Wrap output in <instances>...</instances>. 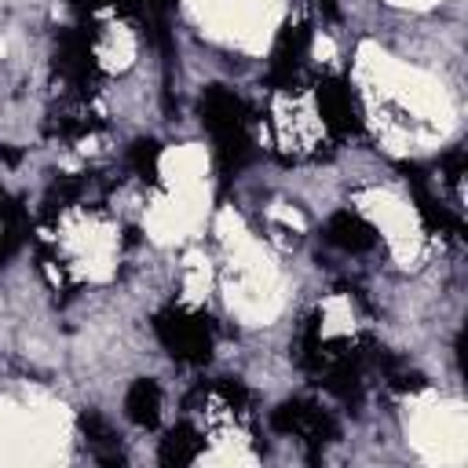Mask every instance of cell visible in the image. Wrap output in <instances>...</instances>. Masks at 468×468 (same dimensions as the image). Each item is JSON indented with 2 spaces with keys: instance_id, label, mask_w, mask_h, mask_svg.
I'll use <instances>...</instances> for the list:
<instances>
[{
  "instance_id": "4",
  "label": "cell",
  "mask_w": 468,
  "mask_h": 468,
  "mask_svg": "<svg viewBox=\"0 0 468 468\" xmlns=\"http://www.w3.org/2000/svg\"><path fill=\"white\" fill-rule=\"evenodd\" d=\"M314 102H318V113H322L325 128L336 139H351V135L362 132V110H358L355 91L347 88L344 77H322L314 84Z\"/></svg>"
},
{
  "instance_id": "15",
  "label": "cell",
  "mask_w": 468,
  "mask_h": 468,
  "mask_svg": "<svg viewBox=\"0 0 468 468\" xmlns=\"http://www.w3.org/2000/svg\"><path fill=\"white\" fill-rule=\"evenodd\" d=\"M22 241H26V234H22V230H15L11 223H4V219H0V267H4V263L15 256V249H18Z\"/></svg>"
},
{
  "instance_id": "6",
  "label": "cell",
  "mask_w": 468,
  "mask_h": 468,
  "mask_svg": "<svg viewBox=\"0 0 468 468\" xmlns=\"http://www.w3.org/2000/svg\"><path fill=\"white\" fill-rule=\"evenodd\" d=\"M197 117H201V124L208 128L212 139L249 128V106H245V99L234 95L227 84H208V88L201 91V99H197Z\"/></svg>"
},
{
  "instance_id": "11",
  "label": "cell",
  "mask_w": 468,
  "mask_h": 468,
  "mask_svg": "<svg viewBox=\"0 0 468 468\" xmlns=\"http://www.w3.org/2000/svg\"><path fill=\"white\" fill-rule=\"evenodd\" d=\"M201 446H205L201 431H197L190 420H179V424H176V428H168V435L161 439V450H157V457H161V464H168V468H179V464H190V461H197Z\"/></svg>"
},
{
  "instance_id": "9",
  "label": "cell",
  "mask_w": 468,
  "mask_h": 468,
  "mask_svg": "<svg viewBox=\"0 0 468 468\" xmlns=\"http://www.w3.org/2000/svg\"><path fill=\"white\" fill-rule=\"evenodd\" d=\"M77 428H80L84 442L91 446L95 461H102V464H124V453H121V435H117V428H113V424H110V420H106L99 410H80Z\"/></svg>"
},
{
  "instance_id": "14",
  "label": "cell",
  "mask_w": 468,
  "mask_h": 468,
  "mask_svg": "<svg viewBox=\"0 0 468 468\" xmlns=\"http://www.w3.org/2000/svg\"><path fill=\"white\" fill-rule=\"evenodd\" d=\"M212 391H216L230 410H241V413H245V410L252 406V391H249L241 380H234V377H219V380L212 384Z\"/></svg>"
},
{
  "instance_id": "16",
  "label": "cell",
  "mask_w": 468,
  "mask_h": 468,
  "mask_svg": "<svg viewBox=\"0 0 468 468\" xmlns=\"http://www.w3.org/2000/svg\"><path fill=\"white\" fill-rule=\"evenodd\" d=\"M439 168L446 172V179H450L453 186H461V176H464V150L457 146V150L442 154V157H439Z\"/></svg>"
},
{
  "instance_id": "17",
  "label": "cell",
  "mask_w": 468,
  "mask_h": 468,
  "mask_svg": "<svg viewBox=\"0 0 468 468\" xmlns=\"http://www.w3.org/2000/svg\"><path fill=\"white\" fill-rule=\"evenodd\" d=\"M0 161L15 165V161H18V150H11V146H0Z\"/></svg>"
},
{
  "instance_id": "8",
  "label": "cell",
  "mask_w": 468,
  "mask_h": 468,
  "mask_svg": "<svg viewBox=\"0 0 468 468\" xmlns=\"http://www.w3.org/2000/svg\"><path fill=\"white\" fill-rule=\"evenodd\" d=\"M325 241L333 245V249H340V252H369L373 245H377V230H373V223H366L358 212H351V208H340V212H333L329 219H325Z\"/></svg>"
},
{
  "instance_id": "7",
  "label": "cell",
  "mask_w": 468,
  "mask_h": 468,
  "mask_svg": "<svg viewBox=\"0 0 468 468\" xmlns=\"http://www.w3.org/2000/svg\"><path fill=\"white\" fill-rule=\"evenodd\" d=\"M399 168H402V176H406V183H410V190H413V201H417V212H420L424 227L435 230V234H446V238H464L461 216H453V212H450L442 201H435V194L428 190L424 168H420V165H399Z\"/></svg>"
},
{
  "instance_id": "5",
  "label": "cell",
  "mask_w": 468,
  "mask_h": 468,
  "mask_svg": "<svg viewBox=\"0 0 468 468\" xmlns=\"http://www.w3.org/2000/svg\"><path fill=\"white\" fill-rule=\"evenodd\" d=\"M311 48V26L307 22H285L274 48H271V62H267V84L278 91H289L296 84V73L307 58Z\"/></svg>"
},
{
  "instance_id": "2",
  "label": "cell",
  "mask_w": 468,
  "mask_h": 468,
  "mask_svg": "<svg viewBox=\"0 0 468 468\" xmlns=\"http://www.w3.org/2000/svg\"><path fill=\"white\" fill-rule=\"evenodd\" d=\"M55 69L77 88L80 99L99 88L102 69L95 62V33L88 26H66L55 33Z\"/></svg>"
},
{
  "instance_id": "13",
  "label": "cell",
  "mask_w": 468,
  "mask_h": 468,
  "mask_svg": "<svg viewBox=\"0 0 468 468\" xmlns=\"http://www.w3.org/2000/svg\"><path fill=\"white\" fill-rule=\"evenodd\" d=\"M157 161H161V143L157 139H135L128 146V168L143 183H157Z\"/></svg>"
},
{
  "instance_id": "12",
  "label": "cell",
  "mask_w": 468,
  "mask_h": 468,
  "mask_svg": "<svg viewBox=\"0 0 468 468\" xmlns=\"http://www.w3.org/2000/svg\"><path fill=\"white\" fill-rule=\"evenodd\" d=\"M84 190H88V176H73V172L55 176L48 183V190H44V219H55L58 212H66L69 205H77L84 197Z\"/></svg>"
},
{
  "instance_id": "1",
  "label": "cell",
  "mask_w": 468,
  "mask_h": 468,
  "mask_svg": "<svg viewBox=\"0 0 468 468\" xmlns=\"http://www.w3.org/2000/svg\"><path fill=\"white\" fill-rule=\"evenodd\" d=\"M154 336L161 340V347L176 358V362H190V366H205L212 358L216 347V325L208 314L201 311H186L179 303L161 307L154 318Z\"/></svg>"
},
{
  "instance_id": "3",
  "label": "cell",
  "mask_w": 468,
  "mask_h": 468,
  "mask_svg": "<svg viewBox=\"0 0 468 468\" xmlns=\"http://www.w3.org/2000/svg\"><path fill=\"white\" fill-rule=\"evenodd\" d=\"M271 428H274L278 435H296V439H303V442L311 446V453L322 450V446H329V442L340 435L336 417H333L329 410H322L318 402H311V399H285V402H278V406L271 410Z\"/></svg>"
},
{
  "instance_id": "10",
  "label": "cell",
  "mask_w": 468,
  "mask_h": 468,
  "mask_svg": "<svg viewBox=\"0 0 468 468\" xmlns=\"http://www.w3.org/2000/svg\"><path fill=\"white\" fill-rule=\"evenodd\" d=\"M124 413L139 428H157V420H161V388H157V380H150V377L132 380V388L124 395Z\"/></svg>"
},
{
  "instance_id": "18",
  "label": "cell",
  "mask_w": 468,
  "mask_h": 468,
  "mask_svg": "<svg viewBox=\"0 0 468 468\" xmlns=\"http://www.w3.org/2000/svg\"><path fill=\"white\" fill-rule=\"evenodd\" d=\"M325 4H329V11H333V0H325Z\"/></svg>"
}]
</instances>
